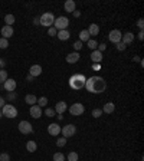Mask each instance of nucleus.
<instances>
[{
	"label": "nucleus",
	"instance_id": "1",
	"mask_svg": "<svg viewBox=\"0 0 144 161\" xmlns=\"http://www.w3.org/2000/svg\"><path fill=\"white\" fill-rule=\"evenodd\" d=\"M85 88L91 94H102L107 89V82L101 76H91L85 81Z\"/></svg>",
	"mask_w": 144,
	"mask_h": 161
},
{
	"label": "nucleus",
	"instance_id": "2",
	"mask_svg": "<svg viewBox=\"0 0 144 161\" xmlns=\"http://www.w3.org/2000/svg\"><path fill=\"white\" fill-rule=\"evenodd\" d=\"M85 81L86 78L84 75H74L69 79V85H71L72 89H81V88H85Z\"/></svg>",
	"mask_w": 144,
	"mask_h": 161
},
{
	"label": "nucleus",
	"instance_id": "3",
	"mask_svg": "<svg viewBox=\"0 0 144 161\" xmlns=\"http://www.w3.org/2000/svg\"><path fill=\"white\" fill-rule=\"evenodd\" d=\"M53 23H55V16H53V13H51V12L43 13V14L39 17V25H42V26L52 27Z\"/></svg>",
	"mask_w": 144,
	"mask_h": 161
},
{
	"label": "nucleus",
	"instance_id": "4",
	"mask_svg": "<svg viewBox=\"0 0 144 161\" xmlns=\"http://www.w3.org/2000/svg\"><path fill=\"white\" fill-rule=\"evenodd\" d=\"M2 114H3V116H6V118L13 119V118L17 116V110L14 108L12 104H6V105L2 108Z\"/></svg>",
	"mask_w": 144,
	"mask_h": 161
},
{
	"label": "nucleus",
	"instance_id": "5",
	"mask_svg": "<svg viewBox=\"0 0 144 161\" xmlns=\"http://www.w3.org/2000/svg\"><path fill=\"white\" fill-rule=\"evenodd\" d=\"M68 25H69V19L66 16H59V17L55 19L53 27L56 30H65V29H68Z\"/></svg>",
	"mask_w": 144,
	"mask_h": 161
},
{
	"label": "nucleus",
	"instance_id": "6",
	"mask_svg": "<svg viewBox=\"0 0 144 161\" xmlns=\"http://www.w3.org/2000/svg\"><path fill=\"white\" fill-rule=\"evenodd\" d=\"M61 132H62V135L65 137V138L74 137L75 134H77V127H75L74 124H66L65 127L61 128Z\"/></svg>",
	"mask_w": 144,
	"mask_h": 161
},
{
	"label": "nucleus",
	"instance_id": "7",
	"mask_svg": "<svg viewBox=\"0 0 144 161\" xmlns=\"http://www.w3.org/2000/svg\"><path fill=\"white\" fill-rule=\"evenodd\" d=\"M84 111H85V107H84L81 102H75V104H72L71 107H69V112H71V115H74V116L82 115V114H84Z\"/></svg>",
	"mask_w": 144,
	"mask_h": 161
},
{
	"label": "nucleus",
	"instance_id": "8",
	"mask_svg": "<svg viewBox=\"0 0 144 161\" xmlns=\"http://www.w3.org/2000/svg\"><path fill=\"white\" fill-rule=\"evenodd\" d=\"M17 127H19L20 134H25V135H27V134L33 132V127H32V124L29 122V121H20Z\"/></svg>",
	"mask_w": 144,
	"mask_h": 161
},
{
	"label": "nucleus",
	"instance_id": "9",
	"mask_svg": "<svg viewBox=\"0 0 144 161\" xmlns=\"http://www.w3.org/2000/svg\"><path fill=\"white\" fill-rule=\"evenodd\" d=\"M121 38H123V33L120 32L118 29H112L110 35H108V39H110V42L112 43H118V42H121Z\"/></svg>",
	"mask_w": 144,
	"mask_h": 161
},
{
	"label": "nucleus",
	"instance_id": "10",
	"mask_svg": "<svg viewBox=\"0 0 144 161\" xmlns=\"http://www.w3.org/2000/svg\"><path fill=\"white\" fill-rule=\"evenodd\" d=\"M3 88H5L7 92H13V91L16 89V81L7 78L6 81H5V84H3Z\"/></svg>",
	"mask_w": 144,
	"mask_h": 161
},
{
	"label": "nucleus",
	"instance_id": "11",
	"mask_svg": "<svg viewBox=\"0 0 144 161\" xmlns=\"http://www.w3.org/2000/svg\"><path fill=\"white\" fill-rule=\"evenodd\" d=\"M48 132H49V135H52V137L59 135V134H61V127H59V124H49Z\"/></svg>",
	"mask_w": 144,
	"mask_h": 161
},
{
	"label": "nucleus",
	"instance_id": "12",
	"mask_svg": "<svg viewBox=\"0 0 144 161\" xmlns=\"http://www.w3.org/2000/svg\"><path fill=\"white\" fill-rule=\"evenodd\" d=\"M79 59H81V55H79V52H72V53H68L66 55V62L68 63H77Z\"/></svg>",
	"mask_w": 144,
	"mask_h": 161
},
{
	"label": "nucleus",
	"instance_id": "13",
	"mask_svg": "<svg viewBox=\"0 0 144 161\" xmlns=\"http://www.w3.org/2000/svg\"><path fill=\"white\" fill-rule=\"evenodd\" d=\"M13 33H14V30L12 26H3V27H2V38L9 39L13 36Z\"/></svg>",
	"mask_w": 144,
	"mask_h": 161
},
{
	"label": "nucleus",
	"instance_id": "14",
	"mask_svg": "<svg viewBox=\"0 0 144 161\" xmlns=\"http://www.w3.org/2000/svg\"><path fill=\"white\" fill-rule=\"evenodd\" d=\"M29 112H30L32 118L38 119V118H40V115H42V108L38 107V105H32V107H30V110H29Z\"/></svg>",
	"mask_w": 144,
	"mask_h": 161
},
{
	"label": "nucleus",
	"instance_id": "15",
	"mask_svg": "<svg viewBox=\"0 0 144 161\" xmlns=\"http://www.w3.org/2000/svg\"><path fill=\"white\" fill-rule=\"evenodd\" d=\"M134 33H131V32H127L123 35V38H121V42L124 43V45H130V43H133L134 42Z\"/></svg>",
	"mask_w": 144,
	"mask_h": 161
},
{
	"label": "nucleus",
	"instance_id": "16",
	"mask_svg": "<svg viewBox=\"0 0 144 161\" xmlns=\"http://www.w3.org/2000/svg\"><path fill=\"white\" fill-rule=\"evenodd\" d=\"M40 73H42V68H40V65H32L30 66V69H29V75L30 76H39Z\"/></svg>",
	"mask_w": 144,
	"mask_h": 161
},
{
	"label": "nucleus",
	"instance_id": "17",
	"mask_svg": "<svg viewBox=\"0 0 144 161\" xmlns=\"http://www.w3.org/2000/svg\"><path fill=\"white\" fill-rule=\"evenodd\" d=\"M102 53L99 51H92V53H91V59H92V62L94 63H101L102 62Z\"/></svg>",
	"mask_w": 144,
	"mask_h": 161
},
{
	"label": "nucleus",
	"instance_id": "18",
	"mask_svg": "<svg viewBox=\"0 0 144 161\" xmlns=\"http://www.w3.org/2000/svg\"><path fill=\"white\" fill-rule=\"evenodd\" d=\"M65 111H66V102H64V101H59V102L55 105V112H56V114H59V115H61V114H64Z\"/></svg>",
	"mask_w": 144,
	"mask_h": 161
},
{
	"label": "nucleus",
	"instance_id": "19",
	"mask_svg": "<svg viewBox=\"0 0 144 161\" xmlns=\"http://www.w3.org/2000/svg\"><path fill=\"white\" fill-rule=\"evenodd\" d=\"M75 6H77V5H75V2H74V0H66L65 5H64L66 13H74L75 12Z\"/></svg>",
	"mask_w": 144,
	"mask_h": 161
},
{
	"label": "nucleus",
	"instance_id": "20",
	"mask_svg": "<svg viewBox=\"0 0 144 161\" xmlns=\"http://www.w3.org/2000/svg\"><path fill=\"white\" fill-rule=\"evenodd\" d=\"M56 36H58L59 40H68V39L71 38V33H69L68 29H65V30H58Z\"/></svg>",
	"mask_w": 144,
	"mask_h": 161
},
{
	"label": "nucleus",
	"instance_id": "21",
	"mask_svg": "<svg viewBox=\"0 0 144 161\" xmlns=\"http://www.w3.org/2000/svg\"><path fill=\"white\" fill-rule=\"evenodd\" d=\"M86 30L89 33V36H97L99 33V26L97 25V23H92V25H89V27H88Z\"/></svg>",
	"mask_w": 144,
	"mask_h": 161
},
{
	"label": "nucleus",
	"instance_id": "22",
	"mask_svg": "<svg viewBox=\"0 0 144 161\" xmlns=\"http://www.w3.org/2000/svg\"><path fill=\"white\" fill-rule=\"evenodd\" d=\"M114 111H115V104L114 102H107L102 108V112H105V114H112Z\"/></svg>",
	"mask_w": 144,
	"mask_h": 161
},
{
	"label": "nucleus",
	"instance_id": "23",
	"mask_svg": "<svg viewBox=\"0 0 144 161\" xmlns=\"http://www.w3.org/2000/svg\"><path fill=\"white\" fill-rule=\"evenodd\" d=\"M25 102L27 104V105H36V102H38V98L35 97V95H32V94H29V95H26L25 97Z\"/></svg>",
	"mask_w": 144,
	"mask_h": 161
},
{
	"label": "nucleus",
	"instance_id": "24",
	"mask_svg": "<svg viewBox=\"0 0 144 161\" xmlns=\"http://www.w3.org/2000/svg\"><path fill=\"white\" fill-rule=\"evenodd\" d=\"M26 150L29 153H35L36 150H38V144L35 141H27L26 142Z\"/></svg>",
	"mask_w": 144,
	"mask_h": 161
},
{
	"label": "nucleus",
	"instance_id": "25",
	"mask_svg": "<svg viewBox=\"0 0 144 161\" xmlns=\"http://www.w3.org/2000/svg\"><path fill=\"white\" fill-rule=\"evenodd\" d=\"M79 40H81V42H88V40H89V33H88L86 29L79 32Z\"/></svg>",
	"mask_w": 144,
	"mask_h": 161
},
{
	"label": "nucleus",
	"instance_id": "26",
	"mask_svg": "<svg viewBox=\"0 0 144 161\" xmlns=\"http://www.w3.org/2000/svg\"><path fill=\"white\" fill-rule=\"evenodd\" d=\"M5 23H6V26H12L14 23V16L13 14H6L5 16Z\"/></svg>",
	"mask_w": 144,
	"mask_h": 161
},
{
	"label": "nucleus",
	"instance_id": "27",
	"mask_svg": "<svg viewBox=\"0 0 144 161\" xmlns=\"http://www.w3.org/2000/svg\"><path fill=\"white\" fill-rule=\"evenodd\" d=\"M88 48L92 49V51H97V48H98V42H97V40H94V39H89V40H88Z\"/></svg>",
	"mask_w": 144,
	"mask_h": 161
},
{
	"label": "nucleus",
	"instance_id": "28",
	"mask_svg": "<svg viewBox=\"0 0 144 161\" xmlns=\"http://www.w3.org/2000/svg\"><path fill=\"white\" fill-rule=\"evenodd\" d=\"M78 153H75V151H71L68 154V161H78Z\"/></svg>",
	"mask_w": 144,
	"mask_h": 161
},
{
	"label": "nucleus",
	"instance_id": "29",
	"mask_svg": "<svg viewBox=\"0 0 144 161\" xmlns=\"http://www.w3.org/2000/svg\"><path fill=\"white\" fill-rule=\"evenodd\" d=\"M36 104H38V107H40V108H42V107H46V105H48V98H46V97L39 98Z\"/></svg>",
	"mask_w": 144,
	"mask_h": 161
},
{
	"label": "nucleus",
	"instance_id": "30",
	"mask_svg": "<svg viewBox=\"0 0 144 161\" xmlns=\"http://www.w3.org/2000/svg\"><path fill=\"white\" fill-rule=\"evenodd\" d=\"M53 161H65V155L62 153H55L53 154Z\"/></svg>",
	"mask_w": 144,
	"mask_h": 161
},
{
	"label": "nucleus",
	"instance_id": "31",
	"mask_svg": "<svg viewBox=\"0 0 144 161\" xmlns=\"http://www.w3.org/2000/svg\"><path fill=\"white\" fill-rule=\"evenodd\" d=\"M6 79H7V72L5 69H0V84H5Z\"/></svg>",
	"mask_w": 144,
	"mask_h": 161
},
{
	"label": "nucleus",
	"instance_id": "32",
	"mask_svg": "<svg viewBox=\"0 0 144 161\" xmlns=\"http://www.w3.org/2000/svg\"><path fill=\"white\" fill-rule=\"evenodd\" d=\"M9 46V40L5 38H0V49H6Z\"/></svg>",
	"mask_w": 144,
	"mask_h": 161
},
{
	"label": "nucleus",
	"instance_id": "33",
	"mask_svg": "<svg viewBox=\"0 0 144 161\" xmlns=\"http://www.w3.org/2000/svg\"><path fill=\"white\" fill-rule=\"evenodd\" d=\"M74 49H75V52H79L81 49H82V42L81 40H77V42H74Z\"/></svg>",
	"mask_w": 144,
	"mask_h": 161
},
{
	"label": "nucleus",
	"instance_id": "34",
	"mask_svg": "<svg viewBox=\"0 0 144 161\" xmlns=\"http://www.w3.org/2000/svg\"><path fill=\"white\" fill-rule=\"evenodd\" d=\"M101 115H102V110L101 108H95V110L92 111V116L94 118H99Z\"/></svg>",
	"mask_w": 144,
	"mask_h": 161
},
{
	"label": "nucleus",
	"instance_id": "35",
	"mask_svg": "<svg viewBox=\"0 0 144 161\" xmlns=\"http://www.w3.org/2000/svg\"><path fill=\"white\" fill-rule=\"evenodd\" d=\"M45 115L49 116V118L55 116V110H52V108H46V110H45Z\"/></svg>",
	"mask_w": 144,
	"mask_h": 161
},
{
	"label": "nucleus",
	"instance_id": "36",
	"mask_svg": "<svg viewBox=\"0 0 144 161\" xmlns=\"http://www.w3.org/2000/svg\"><path fill=\"white\" fill-rule=\"evenodd\" d=\"M65 144H66L65 137H62V138H58V140H56V145H58V147H64Z\"/></svg>",
	"mask_w": 144,
	"mask_h": 161
},
{
	"label": "nucleus",
	"instance_id": "37",
	"mask_svg": "<svg viewBox=\"0 0 144 161\" xmlns=\"http://www.w3.org/2000/svg\"><path fill=\"white\" fill-rule=\"evenodd\" d=\"M115 48H117V51L123 52V51H125V48H127V45H124L123 42H118V43H115Z\"/></svg>",
	"mask_w": 144,
	"mask_h": 161
},
{
	"label": "nucleus",
	"instance_id": "38",
	"mask_svg": "<svg viewBox=\"0 0 144 161\" xmlns=\"http://www.w3.org/2000/svg\"><path fill=\"white\" fill-rule=\"evenodd\" d=\"M0 161H10V155L7 153H2L0 154Z\"/></svg>",
	"mask_w": 144,
	"mask_h": 161
},
{
	"label": "nucleus",
	"instance_id": "39",
	"mask_svg": "<svg viewBox=\"0 0 144 161\" xmlns=\"http://www.w3.org/2000/svg\"><path fill=\"white\" fill-rule=\"evenodd\" d=\"M56 33H58V30H56V29H55V27H49V29H48V35H49V36H55V35H56Z\"/></svg>",
	"mask_w": 144,
	"mask_h": 161
},
{
	"label": "nucleus",
	"instance_id": "40",
	"mask_svg": "<svg viewBox=\"0 0 144 161\" xmlns=\"http://www.w3.org/2000/svg\"><path fill=\"white\" fill-rule=\"evenodd\" d=\"M105 49H107V45H105V43H101V45L98 43V48H97V51H99L101 53H102V52H104Z\"/></svg>",
	"mask_w": 144,
	"mask_h": 161
},
{
	"label": "nucleus",
	"instance_id": "41",
	"mask_svg": "<svg viewBox=\"0 0 144 161\" xmlns=\"http://www.w3.org/2000/svg\"><path fill=\"white\" fill-rule=\"evenodd\" d=\"M137 26L140 27V29H141V30H143V27H144V20H143V19L138 20V22H137Z\"/></svg>",
	"mask_w": 144,
	"mask_h": 161
},
{
	"label": "nucleus",
	"instance_id": "42",
	"mask_svg": "<svg viewBox=\"0 0 144 161\" xmlns=\"http://www.w3.org/2000/svg\"><path fill=\"white\" fill-rule=\"evenodd\" d=\"M94 71H101V63H94Z\"/></svg>",
	"mask_w": 144,
	"mask_h": 161
},
{
	"label": "nucleus",
	"instance_id": "43",
	"mask_svg": "<svg viewBox=\"0 0 144 161\" xmlns=\"http://www.w3.org/2000/svg\"><path fill=\"white\" fill-rule=\"evenodd\" d=\"M5 105H6V102H5V98L0 97V110H2V108H3Z\"/></svg>",
	"mask_w": 144,
	"mask_h": 161
},
{
	"label": "nucleus",
	"instance_id": "44",
	"mask_svg": "<svg viewBox=\"0 0 144 161\" xmlns=\"http://www.w3.org/2000/svg\"><path fill=\"white\" fill-rule=\"evenodd\" d=\"M7 97H9V99H14L16 95H14V92H7Z\"/></svg>",
	"mask_w": 144,
	"mask_h": 161
},
{
	"label": "nucleus",
	"instance_id": "45",
	"mask_svg": "<svg viewBox=\"0 0 144 161\" xmlns=\"http://www.w3.org/2000/svg\"><path fill=\"white\" fill-rule=\"evenodd\" d=\"M72 14H74V16H75V17H79V16H81V12H79V10H77V9H75V12L72 13Z\"/></svg>",
	"mask_w": 144,
	"mask_h": 161
},
{
	"label": "nucleus",
	"instance_id": "46",
	"mask_svg": "<svg viewBox=\"0 0 144 161\" xmlns=\"http://www.w3.org/2000/svg\"><path fill=\"white\" fill-rule=\"evenodd\" d=\"M138 39H140V40H143L144 39V32L143 30H140V33H138Z\"/></svg>",
	"mask_w": 144,
	"mask_h": 161
},
{
	"label": "nucleus",
	"instance_id": "47",
	"mask_svg": "<svg viewBox=\"0 0 144 161\" xmlns=\"http://www.w3.org/2000/svg\"><path fill=\"white\" fill-rule=\"evenodd\" d=\"M0 68H2V69L5 68V60H3V59H0Z\"/></svg>",
	"mask_w": 144,
	"mask_h": 161
},
{
	"label": "nucleus",
	"instance_id": "48",
	"mask_svg": "<svg viewBox=\"0 0 144 161\" xmlns=\"http://www.w3.org/2000/svg\"><path fill=\"white\" fill-rule=\"evenodd\" d=\"M27 81H29V82H32L33 81V76H30V75H27V78H26Z\"/></svg>",
	"mask_w": 144,
	"mask_h": 161
},
{
	"label": "nucleus",
	"instance_id": "49",
	"mask_svg": "<svg viewBox=\"0 0 144 161\" xmlns=\"http://www.w3.org/2000/svg\"><path fill=\"white\" fill-rule=\"evenodd\" d=\"M33 22H35V25H39V17H35Z\"/></svg>",
	"mask_w": 144,
	"mask_h": 161
},
{
	"label": "nucleus",
	"instance_id": "50",
	"mask_svg": "<svg viewBox=\"0 0 144 161\" xmlns=\"http://www.w3.org/2000/svg\"><path fill=\"white\" fill-rule=\"evenodd\" d=\"M133 60H134V62H138V60H140V58H138V56H134V58H133Z\"/></svg>",
	"mask_w": 144,
	"mask_h": 161
},
{
	"label": "nucleus",
	"instance_id": "51",
	"mask_svg": "<svg viewBox=\"0 0 144 161\" xmlns=\"http://www.w3.org/2000/svg\"><path fill=\"white\" fill-rule=\"evenodd\" d=\"M2 116H3V114H2V110H0V118H2Z\"/></svg>",
	"mask_w": 144,
	"mask_h": 161
}]
</instances>
